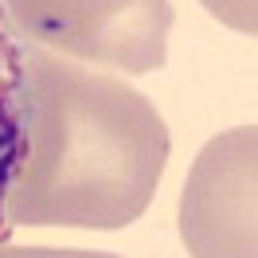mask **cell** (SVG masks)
<instances>
[{
	"mask_svg": "<svg viewBox=\"0 0 258 258\" xmlns=\"http://www.w3.org/2000/svg\"><path fill=\"white\" fill-rule=\"evenodd\" d=\"M12 32L28 47L121 75L161 71L168 59V0H0Z\"/></svg>",
	"mask_w": 258,
	"mask_h": 258,
	"instance_id": "obj_2",
	"label": "cell"
},
{
	"mask_svg": "<svg viewBox=\"0 0 258 258\" xmlns=\"http://www.w3.org/2000/svg\"><path fill=\"white\" fill-rule=\"evenodd\" d=\"M24 157L4 200L12 227L121 231L157 196L168 129L125 79L20 47Z\"/></svg>",
	"mask_w": 258,
	"mask_h": 258,
	"instance_id": "obj_1",
	"label": "cell"
},
{
	"mask_svg": "<svg viewBox=\"0 0 258 258\" xmlns=\"http://www.w3.org/2000/svg\"><path fill=\"white\" fill-rule=\"evenodd\" d=\"M258 129H227L192 161L180 239L192 258H258Z\"/></svg>",
	"mask_w": 258,
	"mask_h": 258,
	"instance_id": "obj_3",
	"label": "cell"
},
{
	"mask_svg": "<svg viewBox=\"0 0 258 258\" xmlns=\"http://www.w3.org/2000/svg\"><path fill=\"white\" fill-rule=\"evenodd\" d=\"M0 258H121L110 250H59V246H8L0 242Z\"/></svg>",
	"mask_w": 258,
	"mask_h": 258,
	"instance_id": "obj_6",
	"label": "cell"
},
{
	"mask_svg": "<svg viewBox=\"0 0 258 258\" xmlns=\"http://www.w3.org/2000/svg\"><path fill=\"white\" fill-rule=\"evenodd\" d=\"M24 157V71H20V39L0 8V242L12 239L16 227L4 215V200Z\"/></svg>",
	"mask_w": 258,
	"mask_h": 258,
	"instance_id": "obj_4",
	"label": "cell"
},
{
	"mask_svg": "<svg viewBox=\"0 0 258 258\" xmlns=\"http://www.w3.org/2000/svg\"><path fill=\"white\" fill-rule=\"evenodd\" d=\"M200 4H204L219 24L235 28V32H242V35L258 32V0H200Z\"/></svg>",
	"mask_w": 258,
	"mask_h": 258,
	"instance_id": "obj_5",
	"label": "cell"
}]
</instances>
